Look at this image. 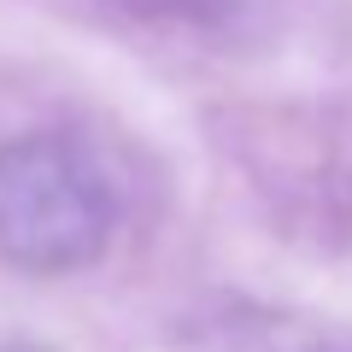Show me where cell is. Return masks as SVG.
<instances>
[{"label": "cell", "instance_id": "obj_2", "mask_svg": "<svg viewBox=\"0 0 352 352\" xmlns=\"http://www.w3.org/2000/svg\"><path fill=\"white\" fill-rule=\"evenodd\" d=\"M0 352H47V346H30V340H0Z\"/></svg>", "mask_w": 352, "mask_h": 352}, {"label": "cell", "instance_id": "obj_1", "mask_svg": "<svg viewBox=\"0 0 352 352\" xmlns=\"http://www.w3.org/2000/svg\"><path fill=\"white\" fill-rule=\"evenodd\" d=\"M118 182L94 147L36 129L0 147V264L18 276H71L100 264L118 235Z\"/></svg>", "mask_w": 352, "mask_h": 352}]
</instances>
